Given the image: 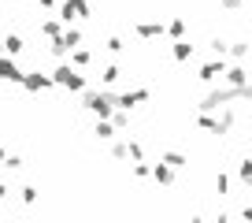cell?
Returning a JSON list of instances; mask_svg holds the SVG:
<instances>
[{
  "instance_id": "cell-1",
  "label": "cell",
  "mask_w": 252,
  "mask_h": 223,
  "mask_svg": "<svg viewBox=\"0 0 252 223\" xmlns=\"http://www.w3.org/2000/svg\"><path fill=\"white\" fill-rule=\"evenodd\" d=\"M86 108L93 112L96 119H111V112H115L119 104H115V93H111V89H93V93H86Z\"/></svg>"
},
{
  "instance_id": "cell-2",
  "label": "cell",
  "mask_w": 252,
  "mask_h": 223,
  "mask_svg": "<svg viewBox=\"0 0 252 223\" xmlns=\"http://www.w3.org/2000/svg\"><path fill=\"white\" fill-rule=\"evenodd\" d=\"M52 78H56V86L71 89V93H82V89H86V74H82V67H74V64H60L52 71Z\"/></svg>"
},
{
  "instance_id": "cell-3",
  "label": "cell",
  "mask_w": 252,
  "mask_h": 223,
  "mask_svg": "<svg viewBox=\"0 0 252 223\" xmlns=\"http://www.w3.org/2000/svg\"><path fill=\"white\" fill-rule=\"evenodd\" d=\"M60 19H63V26H74V23H82V19H89V0H63Z\"/></svg>"
},
{
  "instance_id": "cell-4",
  "label": "cell",
  "mask_w": 252,
  "mask_h": 223,
  "mask_svg": "<svg viewBox=\"0 0 252 223\" xmlns=\"http://www.w3.org/2000/svg\"><path fill=\"white\" fill-rule=\"evenodd\" d=\"M19 86H23L26 93H45V89L56 86V78H52V74H45V71H26Z\"/></svg>"
},
{
  "instance_id": "cell-5",
  "label": "cell",
  "mask_w": 252,
  "mask_h": 223,
  "mask_svg": "<svg viewBox=\"0 0 252 223\" xmlns=\"http://www.w3.org/2000/svg\"><path fill=\"white\" fill-rule=\"evenodd\" d=\"M23 67L15 64V56H8V52H0V82H23Z\"/></svg>"
},
{
  "instance_id": "cell-6",
  "label": "cell",
  "mask_w": 252,
  "mask_h": 223,
  "mask_svg": "<svg viewBox=\"0 0 252 223\" xmlns=\"http://www.w3.org/2000/svg\"><path fill=\"white\" fill-rule=\"evenodd\" d=\"M149 97H152L149 89H145V86H137V89H130V93H119V97H115V104H119V108H126V112H134L137 104H145Z\"/></svg>"
},
{
  "instance_id": "cell-7",
  "label": "cell",
  "mask_w": 252,
  "mask_h": 223,
  "mask_svg": "<svg viewBox=\"0 0 252 223\" xmlns=\"http://www.w3.org/2000/svg\"><path fill=\"white\" fill-rule=\"evenodd\" d=\"M134 34H137V37H145V41L163 37V34H167V23H137V26H134Z\"/></svg>"
},
{
  "instance_id": "cell-8",
  "label": "cell",
  "mask_w": 252,
  "mask_h": 223,
  "mask_svg": "<svg viewBox=\"0 0 252 223\" xmlns=\"http://www.w3.org/2000/svg\"><path fill=\"white\" fill-rule=\"evenodd\" d=\"M63 30H67V26H63V19L56 15V19H41V37H63Z\"/></svg>"
},
{
  "instance_id": "cell-9",
  "label": "cell",
  "mask_w": 252,
  "mask_h": 223,
  "mask_svg": "<svg viewBox=\"0 0 252 223\" xmlns=\"http://www.w3.org/2000/svg\"><path fill=\"white\" fill-rule=\"evenodd\" d=\"M174 171H178V167H171L167 160H159V164L152 167V179H156L159 186H171V183H174Z\"/></svg>"
},
{
  "instance_id": "cell-10",
  "label": "cell",
  "mask_w": 252,
  "mask_h": 223,
  "mask_svg": "<svg viewBox=\"0 0 252 223\" xmlns=\"http://www.w3.org/2000/svg\"><path fill=\"white\" fill-rule=\"evenodd\" d=\"M219 74H226V64H222V60H212V64L200 67V82H215Z\"/></svg>"
},
{
  "instance_id": "cell-11",
  "label": "cell",
  "mask_w": 252,
  "mask_h": 223,
  "mask_svg": "<svg viewBox=\"0 0 252 223\" xmlns=\"http://www.w3.org/2000/svg\"><path fill=\"white\" fill-rule=\"evenodd\" d=\"M93 134L100 138V142H111V138H115V134H123V130H119V127H115V123H111V119H96Z\"/></svg>"
},
{
  "instance_id": "cell-12",
  "label": "cell",
  "mask_w": 252,
  "mask_h": 223,
  "mask_svg": "<svg viewBox=\"0 0 252 223\" xmlns=\"http://www.w3.org/2000/svg\"><path fill=\"white\" fill-rule=\"evenodd\" d=\"M23 48H26L23 34H8V37H4V52L8 56H23Z\"/></svg>"
},
{
  "instance_id": "cell-13",
  "label": "cell",
  "mask_w": 252,
  "mask_h": 223,
  "mask_svg": "<svg viewBox=\"0 0 252 223\" xmlns=\"http://www.w3.org/2000/svg\"><path fill=\"white\" fill-rule=\"evenodd\" d=\"M82 41H86V37H82L78 26H67V30H63V45H67V56H71V48H78Z\"/></svg>"
},
{
  "instance_id": "cell-14",
  "label": "cell",
  "mask_w": 252,
  "mask_h": 223,
  "mask_svg": "<svg viewBox=\"0 0 252 223\" xmlns=\"http://www.w3.org/2000/svg\"><path fill=\"white\" fill-rule=\"evenodd\" d=\"M71 64H74V67H89V64H93V52H89L86 45L71 48Z\"/></svg>"
},
{
  "instance_id": "cell-15",
  "label": "cell",
  "mask_w": 252,
  "mask_h": 223,
  "mask_svg": "<svg viewBox=\"0 0 252 223\" xmlns=\"http://www.w3.org/2000/svg\"><path fill=\"white\" fill-rule=\"evenodd\" d=\"M171 56H174V60H178V64H186V60H189V56H193V45H189V41H174V48H171Z\"/></svg>"
},
{
  "instance_id": "cell-16",
  "label": "cell",
  "mask_w": 252,
  "mask_h": 223,
  "mask_svg": "<svg viewBox=\"0 0 252 223\" xmlns=\"http://www.w3.org/2000/svg\"><path fill=\"white\" fill-rule=\"evenodd\" d=\"M111 123L126 134V130H130V112H126V108H115V112H111Z\"/></svg>"
},
{
  "instance_id": "cell-17",
  "label": "cell",
  "mask_w": 252,
  "mask_h": 223,
  "mask_svg": "<svg viewBox=\"0 0 252 223\" xmlns=\"http://www.w3.org/2000/svg\"><path fill=\"white\" fill-rule=\"evenodd\" d=\"M111 156H115V160L130 156V138H126V142H115V138H111Z\"/></svg>"
},
{
  "instance_id": "cell-18",
  "label": "cell",
  "mask_w": 252,
  "mask_h": 223,
  "mask_svg": "<svg viewBox=\"0 0 252 223\" xmlns=\"http://www.w3.org/2000/svg\"><path fill=\"white\" fill-rule=\"evenodd\" d=\"M182 34H186V19H171V23H167V37L178 41Z\"/></svg>"
},
{
  "instance_id": "cell-19",
  "label": "cell",
  "mask_w": 252,
  "mask_h": 223,
  "mask_svg": "<svg viewBox=\"0 0 252 223\" xmlns=\"http://www.w3.org/2000/svg\"><path fill=\"white\" fill-rule=\"evenodd\" d=\"M100 78H104V86H115V82H119V67H115V64H108Z\"/></svg>"
},
{
  "instance_id": "cell-20",
  "label": "cell",
  "mask_w": 252,
  "mask_h": 223,
  "mask_svg": "<svg viewBox=\"0 0 252 223\" xmlns=\"http://www.w3.org/2000/svg\"><path fill=\"white\" fill-rule=\"evenodd\" d=\"M149 175H152V167L145 160H134V179H149Z\"/></svg>"
},
{
  "instance_id": "cell-21",
  "label": "cell",
  "mask_w": 252,
  "mask_h": 223,
  "mask_svg": "<svg viewBox=\"0 0 252 223\" xmlns=\"http://www.w3.org/2000/svg\"><path fill=\"white\" fill-rule=\"evenodd\" d=\"M19 201H23V205H33V201H37V190H33V186H23V190H19Z\"/></svg>"
},
{
  "instance_id": "cell-22",
  "label": "cell",
  "mask_w": 252,
  "mask_h": 223,
  "mask_svg": "<svg viewBox=\"0 0 252 223\" xmlns=\"http://www.w3.org/2000/svg\"><path fill=\"white\" fill-rule=\"evenodd\" d=\"M226 82L241 86V82H245V71H241V67H226Z\"/></svg>"
},
{
  "instance_id": "cell-23",
  "label": "cell",
  "mask_w": 252,
  "mask_h": 223,
  "mask_svg": "<svg viewBox=\"0 0 252 223\" xmlns=\"http://www.w3.org/2000/svg\"><path fill=\"white\" fill-rule=\"evenodd\" d=\"M163 160H167V164H171V167H186V156H182V152H163Z\"/></svg>"
},
{
  "instance_id": "cell-24",
  "label": "cell",
  "mask_w": 252,
  "mask_h": 223,
  "mask_svg": "<svg viewBox=\"0 0 252 223\" xmlns=\"http://www.w3.org/2000/svg\"><path fill=\"white\" fill-rule=\"evenodd\" d=\"M23 164H26V160L19 156V152H11V156L4 160V167H8V171H19V167H23Z\"/></svg>"
},
{
  "instance_id": "cell-25",
  "label": "cell",
  "mask_w": 252,
  "mask_h": 223,
  "mask_svg": "<svg viewBox=\"0 0 252 223\" xmlns=\"http://www.w3.org/2000/svg\"><path fill=\"white\" fill-rule=\"evenodd\" d=\"M130 160H145V145L130 138Z\"/></svg>"
},
{
  "instance_id": "cell-26",
  "label": "cell",
  "mask_w": 252,
  "mask_h": 223,
  "mask_svg": "<svg viewBox=\"0 0 252 223\" xmlns=\"http://www.w3.org/2000/svg\"><path fill=\"white\" fill-rule=\"evenodd\" d=\"M104 48H108V52H123V37H115V34H111V37L104 41Z\"/></svg>"
},
{
  "instance_id": "cell-27",
  "label": "cell",
  "mask_w": 252,
  "mask_h": 223,
  "mask_svg": "<svg viewBox=\"0 0 252 223\" xmlns=\"http://www.w3.org/2000/svg\"><path fill=\"white\" fill-rule=\"evenodd\" d=\"M215 186H219V193H226V190H230V179L219 175V179H215Z\"/></svg>"
},
{
  "instance_id": "cell-28",
  "label": "cell",
  "mask_w": 252,
  "mask_h": 223,
  "mask_svg": "<svg viewBox=\"0 0 252 223\" xmlns=\"http://www.w3.org/2000/svg\"><path fill=\"white\" fill-rule=\"evenodd\" d=\"M241 179H249V183H252V160H249V164H241Z\"/></svg>"
},
{
  "instance_id": "cell-29",
  "label": "cell",
  "mask_w": 252,
  "mask_h": 223,
  "mask_svg": "<svg viewBox=\"0 0 252 223\" xmlns=\"http://www.w3.org/2000/svg\"><path fill=\"white\" fill-rule=\"evenodd\" d=\"M4 201H8V186L0 183V205H4Z\"/></svg>"
},
{
  "instance_id": "cell-30",
  "label": "cell",
  "mask_w": 252,
  "mask_h": 223,
  "mask_svg": "<svg viewBox=\"0 0 252 223\" xmlns=\"http://www.w3.org/2000/svg\"><path fill=\"white\" fill-rule=\"evenodd\" d=\"M37 4H41L45 11H48V8H56V0H37Z\"/></svg>"
},
{
  "instance_id": "cell-31",
  "label": "cell",
  "mask_w": 252,
  "mask_h": 223,
  "mask_svg": "<svg viewBox=\"0 0 252 223\" xmlns=\"http://www.w3.org/2000/svg\"><path fill=\"white\" fill-rule=\"evenodd\" d=\"M222 4H226V8H237V4H241V0H222Z\"/></svg>"
},
{
  "instance_id": "cell-32",
  "label": "cell",
  "mask_w": 252,
  "mask_h": 223,
  "mask_svg": "<svg viewBox=\"0 0 252 223\" xmlns=\"http://www.w3.org/2000/svg\"><path fill=\"white\" fill-rule=\"evenodd\" d=\"M4 160H8V152H4V145H0V164H4Z\"/></svg>"
}]
</instances>
